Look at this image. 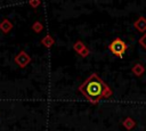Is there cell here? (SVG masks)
Instances as JSON below:
<instances>
[{"label":"cell","mask_w":146,"mask_h":131,"mask_svg":"<svg viewBox=\"0 0 146 131\" xmlns=\"http://www.w3.org/2000/svg\"><path fill=\"white\" fill-rule=\"evenodd\" d=\"M79 91L91 104H97L104 98H108L112 95L111 88L96 74L92 73L80 87Z\"/></svg>","instance_id":"obj_1"},{"label":"cell","mask_w":146,"mask_h":131,"mask_svg":"<svg viewBox=\"0 0 146 131\" xmlns=\"http://www.w3.org/2000/svg\"><path fill=\"white\" fill-rule=\"evenodd\" d=\"M127 43L123 41V40H121L120 38H115L111 43H110V46H108V49H110V51L114 55V56H116V57H122L123 55H124V52L127 51Z\"/></svg>","instance_id":"obj_2"},{"label":"cell","mask_w":146,"mask_h":131,"mask_svg":"<svg viewBox=\"0 0 146 131\" xmlns=\"http://www.w3.org/2000/svg\"><path fill=\"white\" fill-rule=\"evenodd\" d=\"M30 62H31V57L25 51H19L16 55V57H15V63L19 67H22V68L25 67V66H27L30 64Z\"/></svg>","instance_id":"obj_3"},{"label":"cell","mask_w":146,"mask_h":131,"mask_svg":"<svg viewBox=\"0 0 146 131\" xmlns=\"http://www.w3.org/2000/svg\"><path fill=\"white\" fill-rule=\"evenodd\" d=\"M133 26L136 30H138L139 32H146V18L145 17H139Z\"/></svg>","instance_id":"obj_4"},{"label":"cell","mask_w":146,"mask_h":131,"mask_svg":"<svg viewBox=\"0 0 146 131\" xmlns=\"http://www.w3.org/2000/svg\"><path fill=\"white\" fill-rule=\"evenodd\" d=\"M11 28H13V24L9 22V19H3V21L0 23V30H1L3 33H8Z\"/></svg>","instance_id":"obj_5"},{"label":"cell","mask_w":146,"mask_h":131,"mask_svg":"<svg viewBox=\"0 0 146 131\" xmlns=\"http://www.w3.org/2000/svg\"><path fill=\"white\" fill-rule=\"evenodd\" d=\"M41 43H42L44 47L50 48V47H51V46L55 43V40H54V38H52V36H50V35H46L44 38H42Z\"/></svg>","instance_id":"obj_6"},{"label":"cell","mask_w":146,"mask_h":131,"mask_svg":"<svg viewBox=\"0 0 146 131\" xmlns=\"http://www.w3.org/2000/svg\"><path fill=\"white\" fill-rule=\"evenodd\" d=\"M144 71H145V68H144V66L141 65V64H136L133 67H132V73L135 74V75H137V76H140V75H143V73H144Z\"/></svg>","instance_id":"obj_7"},{"label":"cell","mask_w":146,"mask_h":131,"mask_svg":"<svg viewBox=\"0 0 146 131\" xmlns=\"http://www.w3.org/2000/svg\"><path fill=\"white\" fill-rule=\"evenodd\" d=\"M84 48H86L84 43H83L82 41H80V40H79V41H76V42L73 44V49H74V50H75V51H76L79 55L81 54V51H82Z\"/></svg>","instance_id":"obj_8"},{"label":"cell","mask_w":146,"mask_h":131,"mask_svg":"<svg viewBox=\"0 0 146 131\" xmlns=\"http://www.w3.org/2000/svg\"><path fill=\"white\" fill-rule=\"evenodd\" d=\"M135 121L131 118V117H127L124 121H123V125H124V128L125 129H128V130H131L133 126H135Z\"/></svg>","instance_id":"obj_9"},{"label":"cell","mask_w":146,"mask_h":131,"mask_svg":"<svg viewBox=\"0 0 146 131\" xmlns=\"http://www.w3.org/2000/svg\"><path fill=\"white\" fill-rule=\"evenodd\" d=\"M32 28H33V31H34V32L40 33V32L43 30V25H42L40 22H35V23L32 25Z\"/></svg>","instance_id":"obj_10"},{"label":"cell","mask_w":146,"mask_h":131,"mask_svg":"<svg viewBox=\"0 0 146 131\" xmlns=\"http://www.w3.org/2000/svg\"><path fill=\"white\" fill-rule=\"evenodd\" d=\"M139 44H140L144 49H146V33L139 39Z\"/></svg>","instance_id":"obj_11"},{"label":"cell","mask_w":146,"mask_h":131,"mask_svg":"<svg viewBox=\"0 0 146 131\" xmlns=\"http://www.w3.org/2000/svg\"><path fill=\"white\" fill-rule=\"evenodd\" d=\"M88 55H89V49H88V48L86 47V48H84V49H83V50L81 51V54H80V56H82V57H87Z\"/></svg>","instance_id":"obj_12"},{"label":"cell","mask_w":146,"mask_h":131,"mask_svg":"<svg viewBox=\"0 0 146 131\" xmlns=\"http://www.w3.org/2000/svg\"><path fill=\"white\" fill-rule=\"evenodd\" d=\"M40 3H41V2H40V1H33V0H32V1H30V2H29V5H30V6H32V7H33V8H36V7H38V6H39V5H40Z\"/></svg>","instance_id":"obj_13"}]
</instances>
